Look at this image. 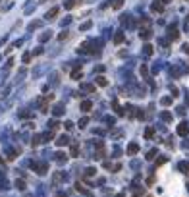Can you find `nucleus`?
Wrapping results in <instances>:
<instances>
[{
  "mask_svg": "<svg viewBox=\"0 0 189 197\" xmlns=\"http://www.w3.org/2000/svg\"><path fill=\"white\" fill-rule=\"evenodd\" d=\"M85 124H87V118H83V120L79 122V128H85Z\"/></svg>",
  "mask_w": 189,
  "mask_h": 197,
  "instance_id": "ddd939ff",
  "label": "nucleus"
},
{
  "mask_svg": "<svg viewBox=\"0 0 189 197\" xmlns=\"http://www.w3.org/2000/svg\"><path fill=\"white\" fill-rule=\"evenodd\" d=\"M72 77H81V70H75V72L72 73Z\"/></svg>",
  "mask_w": 189,
  "mask_h": 197,
  "instance_id": "f8f14e48",
  "label": "nucleus"
},
{
  "mask_svg": "<svg viewBox=\"0 0 189 197\" xmlns=\"http://www.w3.org/2000/svg\"><path fill=\"white\" fill-rule=\"evenodd\" d=\"M178 133H179V135H187V133H189V128H187V124H185V122H182V124H179Z\"/></svg>",
  "mask_w": 189,
  "mask_h": 197,
  "instance_id": "f257e3e1",
  "label": "nucleus"
},
{
  "mask_svg": "<svg viewBox=\"0 0 189 197\" xmlns=\"http://www.w3.org/2000/svg\"><path fill=\"white\" fill-rule=\"evenodd\" d=\"M68 141H69V139L66 137V135H62V137H58V141H56V143H58V145H68Z\"/></svg>",
  "mask_w": 189,
  "mask_h": 197,
  "instance_id": "7ed1b4c3",
  "label": "nucleus"
},
{
  "mask_svg": "<svg viewBox=\"0 0 189 197\" xmlns=\"http://www.w3.org/2000/svg\"><path fill=\"white\" fill-rule=\"evenodd\" d=\"M56 14H58V8H52V10H50V12L47 14V18H48V19H52V18H54Z\"/></svg>",
  "mask_w": 189,
  "mask_h": 197,
  "instance_id": "20e7f679",
  "label": "nucleus"
},
{
  "mask_svg": "<svg viewBox=\"0 0 189 197\" xmlns=\"http://www.w3.org/2000/svg\"><path fill=\"white\" fill-rule=\"evenodd\" d=\"M106 83H108V81H106V77H98V85H100V87H104Z\"/></svg>",
  "mask_w": 189,
  "mask_h": 197,
  "instance_id": "1a4fd4ad",
  "label": "nucleus"
},
{
  "mask_svg": "<svg viewBox=\"0 0 189 197\" xmlns=\"http://www.w3.org/2000/svg\"><path fill=\"white\" fill-rule=\"evenodd\" d=\"M179 170H183V172H185V174H187V170H189V166H187V164H185V162H182V164H179Z\"/></svg>",
  "mask_w": 189,
  "mask_h": 197,
  "instance_id": "9d476101",
  "label": "nucleus"
},
{
  "mask_svg": "<svg viewBox=\"0 0 189 197\" xmlns=\"http://www.w3.org/2000/svg\"><path fill=\"white\" fill-rule=\"evenodd\" d=\"M75 190H77V191H81V193H85V195H89V191L85 190V187L81 186V184H75Z\"/></svg>",
  "mask_w": 189,
  "mask_h": 197,
  "instance_id": "423d86ee",
  "label": "nucleus"
},
{
  "mask_svg": "<svg viewBox=\"0 0 189 197\" xmlns=\"http://www.w3.org/2000/svg\"><path fill=\"white\" fill-rule=\"evenodd\" d=\"M145 137H147V139H151V137H153V128H147V131H145Z\"/></svg>",
  "mask_w": 189,
  "mask_h": 197,
  "instance_id": "6e6552de",
  "label": "nucleus"
},
{
  "mask_svg": "<svg viewBox=\"0 0 189 197\" xmlns=\"http://www.w3.org/2000/svg\"><path fill=\"white\" fill-rule=\"evenodd\" d=\"M114 41H116V43H122V41H124V35H122V33H118V35H116V39H114Z\"/></svg>",
  "mask_w": 189,
  "mask_h": 197,
  "instance_id": "9b49d317",
  "label": "nucleus"
},
{
  "mask_svg": "<svg viewBox=\"0 0 189 197\" xmlns=\"http://www.w3.org/2000/svg\"><path fill=\"white\" fill-rule=\"evenodd\" d=\"M137 151H139V145H137V143H131V145L127 147V153H129V155H135Z\"/></svg>",
  "mask_w": 189,
  "mask_h": 197,
  "instance_id": "f03ea898",
  "label": "nucleus"
},
{
  "mask_svg": "<svg viewBox=\"0 0 189 197\" xmlns=\"http://www.w3.org/2000/svg\"><path fill=\"white\" fill-rule=\"evenodd\" d=\"M91 106H93V104H91V101H85L83 104H81V108H83V110H91Z\"/></svg>",
  "mask_w": 189,
  "mask_h": 197,
  "instance_id": "0eeeda50",
  "label": "nucleus"
},
{
  "mask_svg": "<svg viewBox=\"0 0 189 197\" xmlns=\"http://www.w3.org/2000/svg\"><path fill=\"white\" fill-rule=\"evenodd\" d=\"M77 153H79V145H77V143H73V145H72V157H75Z\"/></svg>",
  "mask_w": 189,
  "mask_h": 197,
  "instance_id": "39448f33",
  "label": "nucleus"
},
{
  "mask_svg": "<svg viewBox=\"0 0 189 197\" xmlns=\"http://www.w3.org/2000/svg\"><path fill=\"white\" fill-rule=\"evenodd\" d=\"M122 6V0H116V2H114V8H120Z\"/></svg>",
  "mask_w": 189,
  "mask_h": 197,
  "instance_id": "4468645a",
  "label": "nucleus"
}]
</instances>
